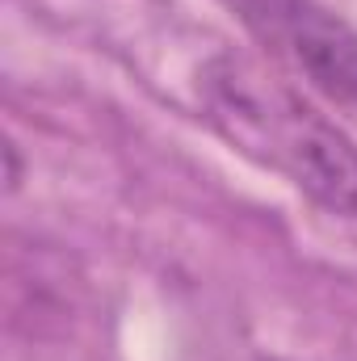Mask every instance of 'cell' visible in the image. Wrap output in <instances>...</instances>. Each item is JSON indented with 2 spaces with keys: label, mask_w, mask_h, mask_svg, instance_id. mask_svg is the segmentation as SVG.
Wrapping results in <instances>:
<instances>
[{
  "label": "cell",
  "mask_w": 357,
  "mask_h": 361,
  "mask_svg": "<svg viewBox=\"0 0 357 361\" xmlns=\"http://www.w3.org/2000/svg\"><path fill=\"white\" fill-rule=\"evenodd\" d=\"M198 105L231 152L286 177L320 210L357 219V143L290 80L223 51L198 68Z\"/></svg>",
  "instance_id": "obj_1"
},
{
  "label": "cell",
  "mask_w": 357,
  "mask_h": 361,
  "mask_svg": "<svg viewBox=\"0 0 357 361\" xmlns=\"http://www.w3.org/2000/svg\"><path fill=\"white\" fill-rule=\"evenodd\" d=\"M4 160H8V189H17L21 185V173H17V147L13 143L4 147Z\"/></svg>",
  "instance_id": "obj_3"
},
{
  "label": "cell",
  "mask_w": 357,
  "mask_h": 361,
  "mask_svg": "<svg viewBox=\"0 0 357 361\" xmlns=\"http://www.w3.org/2000/svg\"><path fill=\"white\" fill-rule=\"evenodd\" d=\"M277 63L357 122V25L324 0H219Z\"/></svg>",
  "instance_id": "obj_2"
}]
</instances>
